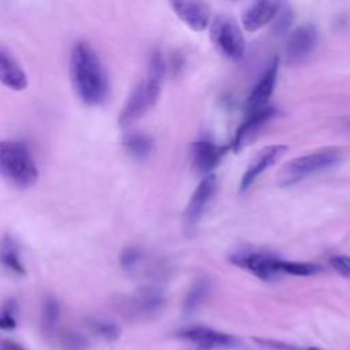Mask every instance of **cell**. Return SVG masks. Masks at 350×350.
I'll return each instance as SVG.
<instances>
[{
    "mask_svg": "<svg viewBox=\"0 0 350 350\" xmlns=\"http://www.w3.org/2000/svg\"><path fill=\"white\" fill-rule=\"evenodd\" d=\"M70 78L79 100L101 105L108 96V75L98 55L86 41H77L70 53Z\"/></svg>",
    "mask_w": 350,
    "mask_h": 350,
    "instance_id": "6da1fadb",
    "label": "cell"
},
{
    "mask_svg": "<svg viewBox=\"0 0 350 350\" xmlns=\"http://www.w3.org/2000/svg\"><path fill=\"white\" fill-rule=\"evenodd\" d=\"M164 72L165 66L161 55L153 52L148 63L146 75L133 89L119 115V124L122 127L130 126L154 107L161 92Z\"/></svg>",
    "mask_w": 350,
    "mask_h": 350,
    "instance_id": "7a4b0ae2",
    "label": "cell"
},
{
    "mask_svg": "<svg viewBox=\"0 0 350 350\" xmlns=\"http://www.w3.org/2000/svg\"><path fill=\"white\" fill-rule=\"evenodd\" d=\"M0 171L4 179L18 189H27L38 179V170L30 149L21 141L0 144Z\"/></svg>",
    "mask_w": 350,
    "mask_h": 350,
    "instance_id": "3957f363",
    "label": "cell"
},
{
    "mask_svg": "<svg viewBox=\"0 0 350 350\" xmlns=\"http://www.w3.org/2000/svg\"><path fill=\"white\" fill-rule=\"evenodd\" d=\"M342 152L336 146L320 148L306 154L298 156L287 161L278 175V182L282 186L294 185L310 175L325 171L339 163Z\"/></svg>",
    "mask_w": 350,
    "mask_h": 350,
    "instance_id": "277c9868",
    "label": "cell"
},
{
    "mask_svg": "<svg viewBox=\"0 0 350 350\" xmlns=\"http://www.w3.org/2000/svg\"><path fill=\"white\" fill-rule=\"evenodd\" d=\"M211 37L216 49L228 60H241L245 55L246 44L238 22L227 15L215 16L211 25Z\"/></svg>",
    "mask_w": 350,
    "mask_h": 350,
    "instance_id": "5b68a950",
    "label": "cell"
},
{
    "mask_svg": "<svg viewBox=\"0 0 350 350\" xmlns=\"http://www.w3.org/2000/svg\"><path fill=\"white\" fill-rule=\"evenodd\" d=\"M216 186H217V182L213 174L205 175L201 179V182L193 191L183 212V227L186 231H191L198 226L202 215L205 213L216 191Z\"/></svg>",
    "mask_w": 350,
    "mask_h": 350,
    "instance_id": "8992f818",
    "label": "cell"
},
{
    "mask_svg": "<svg viewBox=\"0 0 350 350\" xmlns=\"http://www.w3.org/2000/svg\"><path fill=\"white\" fill-rule=\"evenodd\" d=\"M279 260L275 256L260 252H238L230 257V261L262 280L273 279L279 273Z\"/></svg>",
    "mask_w": 350,
    "mask_h": 350,
    "instance_id": "52a82bcc",
    "label": "cell"
},
{
    "mask_svg": "<svg viewBox=\"0 0 350 350\" xmlns=\"http://www.w3.org/2000/svg\"><path fill=\"white\" fill-rule=\"evenodd\" d=\"M317 44V30L313 25H302L297 27L287 38L284 56L290 64L304 62L314 49Z\"/></svg>",
    "mask_w": 350,
    "mask_h": 350,
    "instance_id": "ba28073f",
    "label": "cell"
},
{
    "mask_svg": "<svg viewBox=\"0 0 350 350\" xmlns=\"http://www.w3.org/2000/svg\"><path fill=\"white\" fill-rule=\"evenodd\" d=\"M286 150V145H268L260 149L247 165L245 174L242 175V179L239 182V191L245 193L264 171H267L284 154Z\"/></svg>",
    "mask_w": 350,
    "mask_h": 350,
    "instance_id": "9c48e42d",
    "label": "cell"
},
{
    "mask_svg": "<svg viewBox=\"0 0 350 350\" xmlns=\"http://www.w3.org/2000/svg\"><path fill=\"white\" fill-rule=\"evenodd\" d=\"M179 336L201 349H228L237 345V338L209 327H190L179 332Z\"/></svg>",
    "mask_w": 350,
    "mask_h": 350,
    "instance_id": "30bf717a",
    "label": "cell"
},
{
    "mask_svg": "<svg viewBox=\"0 0 350 350\" xmlns=\"http://www.w3.org/2000/svg\"><path fill=\"white\" fill-rule=\"evenodd\" d=\"M278 70H279V59L278 56H275L247 97L246 107L249 113L268 107L267 103L271 98L276 85Z\"/></svg>",
    "mask_w": 350,
    "mask_h": 350,
    "instance_id": "8fae6325",
    "label": "cell"
},
{
    "mask_svg": "<svg viewBox=\"0 0 350 350\" xmlns=\"http://www.w3.org/2000/svg\"><path fill=\"white\" fill-rule=\"evenodd\" d=\"M171 7L179 19L193 31H202L208 27L211 19L208 4L201 1H172Z\"/></svg>",
    "mask_w": 350,
    "mask_h": 350,
    "instance_id": "7c38bea8",
    "label": "cell"
},
{
    "mask_svg": "<svg viewBox=\"0 0 350 350\" xmlns=\"http://www.w3.org/2000/svg\"><path fill=\"white\" fill-rule=\"evenodd\" d=\"M226 150L227 146H217L212 141L198 139L191 146V163L198 172L209 175L219 164Z\"/></svg>",
    "mask_w": 350,
    "mask_h": 350,
    "instance_id": "4fadbf2b",
    "label": "cell"
},
{
    "mask_svg": "<svg viewBox=\"0 0 350 350\" xmlns=\"http://www.w3.org/2000/svg\"><path fill=\"white\" fill-rule=\"evenodd\" d=\"M280 4L278 1H267V0H260L252 3L249 7L245 8L242 14V26L246 31H256L269 23L275 15L279 11Z\"/></svg>",
    "mask_w": 350,
    "mask_h": 350,
    "instance_id": "5bb4252c",
    "label": "cell"
},
{
    "mask_svg": "<svg viewBox=\"0 0 350 350\" xmlns=\"http://www.w3.org/2000/svg\"><path fill=\"white\" fill-rule=\"evenodd\" d=\"M276 115V108L273 107H265L256 112L249 113V118L238 127L234 139L231 142V149L234 152H238L247 144L250 137H253L261 126H264L268 120H271Z\"/></svg>",
    "mask_w": 350,
    "mask_h": 350,
    "instance_id": "9a60e30c",
    "label": "cell"
},
{
    "mask_svg": "<svg viewBox=\"0 0 350 350\" xmlns=\"http://www.w3.org/2000/svg\"><path fill=\"white\" fill-rule=\"evenodd\" d=\"M0 79L3 85L16 92L27 88L26 72L4 45L0 48Z\"/></svg>",
    "mask_w": 350,
    "mask_h": 350,
    "instance_id": "2e32d148",
    "label": "cell"
},
{
    "mask_svg": "<svg viewBox=\"0 0 350 350\" xmlns=\"http://www.w3.org/2000/svg\"><path fill=\"white\" fill-rule=\"evenodd\" d=\"M123 146L131 157L144 160L149 157L153 150V139L144 133L133 131L123 137Z\"/></svg>",
    "mask_w": 350,
    "mask_h": 350,
    "instance_id": "e0dca14e",
    "label": "cell"
},
{
    "mask_svg": "<svg viewBox=\"0 0 350 350\" xmlns=\"http://www.w3.org/2000/svg\"><path fill=\"white\" fill-rule=\"evenodd\" d=\"M1 261L10 271L18 275H25V267L19 258L18 246L10 237H4L1 242Z\"/></svg>",
    "mask_w": 350,
    "mask_h": 350,
    "instance_id": "ac0fdd59",
    "label": "cell"
},
{
    "mask_svg": "<svg viewBox=\"0 0 350 350\" xmlns=\"http://www.w3.org/2000/svg\"><path fill=\"white\" fill-rule=\"evenodd\" d=\"M279 272H284L293 276H312L323 271L319 264L314 262H301V261H286L279 260Z\"/></svg>",
    "mask_w": 350,
    "mask_h": 350,
    "instance_id": "d6986e66",
    "label": "cell"
},
{
    "mask_svg": "<svg viewBox=\"0 0 350 350\" xmlns=\"http://www.w3.org/2000/svg\"><path fill=\"white\" fill-rule=\"evenodd\" d=\"M208 288H209V286H208L206 280H198L191 287V290L189 291V294L185 299V310L189 313L193 312L200 305V302L202 301L205 294L208 293Z\"/></svg>",
    "mask_w": 350,
    "mask_h": 350,
    "instance_id": "ffe728a7",
    "label": "cell"
},
{
    "mask_svg": "<svg viewBox=\"0 0 350 350\" xmlns=\"http://www.w3.org/2000/svg\"><path fill=\"white\" fill-rule=\"evenodd\" d=\"M60 317V306L57 304V301L52 297H48L44 301V306H42V321L46 329H52Z\"/></svg>",
    "mask_w": 350,
    "mask_h": 350,
    "instance_id": "44dd1931",
    "label": "cell"
},
{
    "mask_svg": "<svg viewBox=\"0 0 350 350\" xmlns=\"http://www.w3.org/2000/svg\"><path fill=\"white\" fill-rule=\"evenodd\" d=\"M92 329L94 334L100 335L101 338L104 339H108V340H112V339H116L119 335H120V329L116 324L113 323H108V321H93L92 323Z\"/></svg>",
    "mask_w": 350,
    "mask_h": 350,
    "instance_id": "7402d4cb",
    "label": "cell"
},
{
    "mask_svg": "<svg viewBox=\"0 0 350 350\" xmlns=\"http://www.w3.org/2000/svg\"><path fill=\"white\" fill-rule=\"evenodd\" d=\"M142 258V253L138 247L129 246L120 254V265L124 271H131Z\"/></svg>",
    "mask_w": 350,
    "mask_h": 350,
    "instance_id": "603a6c76",
    "label": "cell"
},
{
    "mask_svg": "<svg viewBox=\"0 0 350 350\" xmlns=\"http://www.w3.org/2000/svg\"><path fill=\"white\" fill-rule=\"evenodd\" d=\"M15 313H16V304L14 301H8L3 308V313H1V319H0L1 329L11 331L16 327Z\"/></svg>",
    "mask_w": 350,
    "mask_h": 350,
    "instance_id": "cb8c5ba5",
    "label": "cell"
},
{
    "mask_svg": "<svg viewBox=\"0 0 350 350\" xmlns=\"http://www.w3.org/2000/svg\"><path fill=\"white\" fill-rule=\"evenodd\" d=\"M329 264L340 276L350 279V256H346V254L334 256L331 257Z\"/></svg>",
    "mask_w": 350,
    "mask_h": 350,
    "instance_id": "d4e9b609",
    "label": "cell"
},
{
    "mask_svg": "<svg viewBox=\"0 0 350 350\" xmlns=\"http://www.w3.org/2000/svg\"><path fill=\"white\" fill-rule=\"evenodd\" d=\"M66 346L72 350H79L81 347L85 346V342L79 335H70L68 339L66 340Z\"/></svg>",
    "mask_w": 350,
    "mask_h": 350,
    "instance_id": "484cf974",
    "label": "cell"
},
{
    "mask_svg": "<svg viewBox=\"0 0 350 350\" xmlns=\"http://www.w3.org/2000/svg\"><path fill=\"white\" fill-rule=\"evenodd\" d=\"M1 350H26V349L14 340H3Z\"/></svg>",
    "mask_w": 350,
    "mask_h": 350,
    "instance_id": "4316f807",
    "label": "cell"
},
{
    "mask_svg": "<svg viewBox=\"0 0 350 350\" xmlns=\"http://www.w3.org/2000/svg\"><path fill=\"white\" fill-rule=\"evenodd\" d=\"M305 350H321V349H317V347H308V349H305Z\"/></svg>",
    "mask_w": 350,
    "mask_h": 350,
    "instance_id": "83f0119b",
    "label": "cell"
}]
</instances>
